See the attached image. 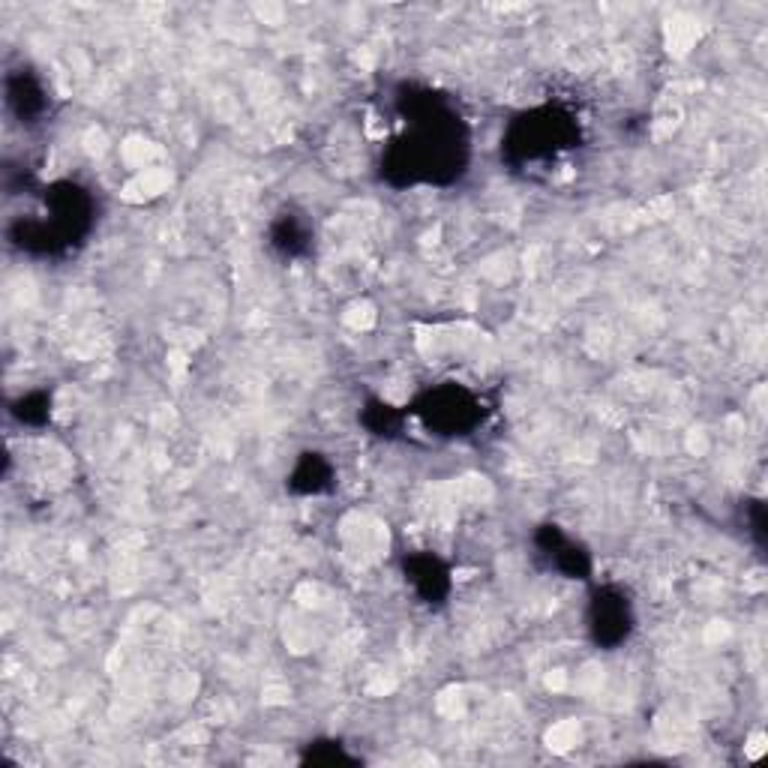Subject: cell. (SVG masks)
<instances>
[{
  "label": "cell",
  "instance_id": "cell-1",
  "mask_svg": "<svg viewBox=\"0 0 768 768\" xmlns=\"http://www.w3.org/2000/svg\"><path fill=\"white\" fill-rule=\"evenodd\" d=\"M465 138L451 109L424 97L408 115V129L396 141L387 159L391 171H403V184L417 180H447L463 168Z\"/></svg>",
  "mask_w": 768,
  "mask_h": 768
},
{
  "label": "cell",
  "instance_id": "cell-2",
  "mask_svg": "<svg viewBox=\"0 0 768 768\" xmlns=\"http://www.w3.org/2000/svg\"><path fill=\"white\" fill-rule=\"evenodd\" d=\"M577 138V127L571 118H564L562 111L541 109L522 115L508 132L504 150L513 163H541L552 159L559 150L571 148Z\"/></svg>",
  "mask_w": 768,
  "mask_h": 768
},
{
  "label": "cell",
  "instance_id": "cell-3",
  "mask_svg": "<svg viewBox=\"0 0 768 768\" xmlns=\"http://www.w3.org/2000/svg\"><path fill=\"white\" fill-rule=\"evenodd\" d=\"M417 412L426 424L447 435H463L465 430H472L481 421V403L456 384L430 391L417 405Z\"/></svg>",
  "mask_w": 768,
  "mask_h": 768
},
{
  "label": "cell",
  "instance_id": "cell-4",
  "mask_svg": "<svg viewBox=\"0 0 768 768\" xmlns=\"http://www.w3.org/2000/svg\"><path fill=\"white\" fill-rule=\"evenodd\" d=\"M589 628L598 646H610L612 649V646L628 640V633L633 628V612L628 598H624V591L601 589L594 594L589 612Z\"/></svg>",
  "mask_w": 768,
  "mask_h": 768
},
{
  "label": "cell",
  "instance_id": "cell-5",
  "mask_svg": "<svg viewBox=\"0 0 768 768\" xmlns=\"http://www.w3.org/2000/svg\"><path fill=\"white\" fill-rule=\"evenodd\" d=\"M541 543L543 550H547V555H550V562L559 568L562 573H568V577H585L589 573V555H585V550H582L580 543L571 541L568 534H562L555 525H547L541 532Z\"/></svg>",
  "mask_w": 768,
  "mask_h": 768
},
{
  "label": "cell",
  "instance_id": "cell-6",
  "mask_svg": "<svg viewBox=\"0 0 768 768\" xmlns=\"http://www.w3.org/2000/svg\"><path fill=\"white\" fill-rule=\"evenodd\" d=\"M408 580L417 589V594L430 603L442 601L444 594H447V585H451L444 564L439 559H433V555H414L412 562H408Z\"/></svg>",
  "mask_w": 768,
  "mask_h": 768
},
{
  "label": "cell",
  "instance_id": "cell-7",
  "mask_svg": "<svg viewBox=\"0 0 768 768\" xmlns=\"http://www.w3.org/2000/svg\"><path fill=\"white\" fill-rule=\"evenodd\" d=\"M7 99H10V106L19 111L21 118H37V115L46 111V90L30 72L10 79V97Z\"/></svg>",
  "mask_w": 768,
  "mask_h": 768
},
{
  "label": "cell",
  "instance_id": "cell-8",
  "mask_svg": "<svg viewBox=\"0 0 768 768\" xmlns=\"http://www.w3.org/2000/svg\"><path fill=\"white\" fill-rule=\"evenodd\" d=\"M331 477H334V472H331V465L318 453H304V460H301V465L292 474V486L304 490V493H318V490H325L327 483H331Z\"/></svg>",
  "mask_w": 768,
  "mask_h": 768
},
{
  "label": "cell",
  "instance_id": "cell-9",
  "mask_svg": "<svg viewBox=\"0 0 768 768\" xmlns=\"http://www.w3.org/2000/svg\"><path fill=\"white\" fill-rule=\"evenodd\" d=\"M270 244L279 253H286V256H301L309 247V228L304 223H297L295 217L276 219L274 232H270Z\"/></svg>",
  "mask_w": 768,
  "mask_h": 768
}]
</instances>
